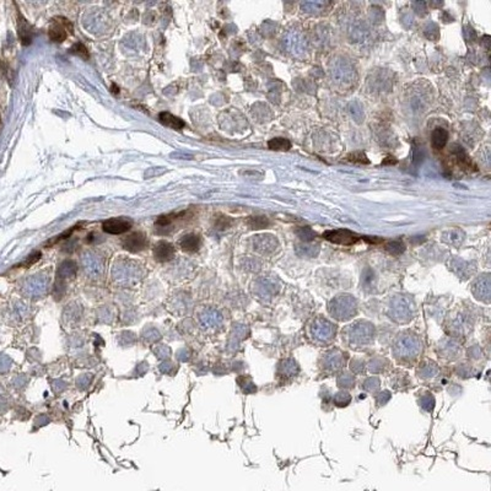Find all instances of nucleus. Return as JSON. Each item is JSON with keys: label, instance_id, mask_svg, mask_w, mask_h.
<instances>
[{"label": "nucleus", "instance_id": "obj_30", "mask_svg": "<svg viewBox=\"0 0 491 491\" xmlns=\"http://www.w3.org/2000/svg\"><path fill=\"white\" fill-rule=\"evenodd\" d=\"M386 249H387V251L389 252L390 254H394V256H399V254L403 253L404 249H405V247H404L403 243L399 242V241H394V242L388 243L387 247H386Z\"/></svg>", "mask_w": 491, "mask_h": 491}, {"label": "nucleus", "instance_id": "obj_7", "mask_svg": "<svg viewBox=\"0 0 491 491\" xmlns=\"http://www.w3.org/2000/svg\"><path fill=\"white\" fill-rule=\"evenodd\" d=\"M284 44L285 48L287 49V52H290L295 57L303 55L306 49H307L306 37L303 36L302 32L296 31V30H291V31L287 32L286 36L284 37Z\"/></svg>", "mask_w": 491, "mask_h": 491}, {"label": "nucleus", "instance_id": "obj_1", "mask_svg": "<svg viewBox=\"0 0 491 491\" xmlns=\"http://www.w3.org/2000/svg\"><path fill=\"white\" fill-rule=\"evenodd\" d=\"M393 355L399 362H411L422 351V341L419 335L411 332L399 334L393 345Z\"/></svg>", "mask_w": 491, "mask_h": 491}, {"label": "nucleus", "instance_id": "obj_24", "mask_svg": "<svg viewBox=\"0 0 491 491\" xmlns=\"http://www.w3.org/2000/svg\"><path fill=\"white\" fill-rule=\"evenodd\" d=\"M348 111L356 123H362L365 119L364 107L359 101H352L348 105Z\"/></svg>", "mask_w": 491, "mask_h": 491}, {"label": "nucleus", "instance_id": "obj_13", "mask_svg": "<svg viewBox=\"0 0 491 491\" xmlns=\"http://www.w3.org/2000/svg\"><path fill=\"white\" fill-rule=\"evenodd\" d=\"M345 365V355L339 350H331L324 355L323 366L328 371H339Z\"/></svg>", "mask_w": 491, "mask_h": 491}, {"label": "nucleus", "instance_id": "obj_35", "mask_svg": "<svg viewBox=\"0 0 491 491\" xmlns=\"http://www.w3.org/2000/svg\"><path fill=\"white\" fill-rule=\"evenodd\" d=\"M350 161H354V162H359V163H368V158H366V155L362 153H355L352 155L349 156Z\"/></svg>", "mask_w": 491, "mask_h": 491}, {"label": "nucleus", "instance_id": "obj_41", "mask_svg": "<svg viewBox=\"0 0 491 491\" xmlns=\"http://www.w3.org/2000/svg\"><path fill=\"white\" fill-rule=\"evenodd\" d=\"M388 158H389V161H383V165H393V163H397V160H394V158H392V156H388Z\"/></svg>", "mask_w": 491, "mask_h": 491}, {"label": "nucleus", "instance_id": "obj_37", "mask_svg": "<svg viewBox=\"0 0 491 491\" xmlns=\"http://www.w3.org/2000/svg\"><path fill=\"white\" fill-rule=\"evenodd\" d=\"M413 6L419 15L426 14V3H424V1H415V3H413Z\"/></svg>", "mask_w": 491, "mask_h": 491}, {"label": "nucleus", "instance_id": "obj_5", "mask_svg": "<svg viewBox=\"0 0 491 491\" xmlns=\"http://www.w3.org/2000/svg\"><path fill=\"white\" fill-rule=\"evenodd\" d=\"M311 336L317 344H328L335 338L336 328L328 319L319 317L316 318L310 327Z\"/></svg>", "mask_w": 491, "mask_h": 491}, {"label": "nucleus", "instance_id": "obj_19", "mask_svg": "<svg viewBox=\"0 0 491 491\" xmlns=\"http://www.w3.org/2000/svg\"><path fill=\"white\" fill-rule=\"evenodd\" d=\"M18 37L21 39V43L23 46H29L32 42V29L30 26V23L27 22L25 18H22L20 13L18 11Z\"/></svg>", "mask_w": 491, "mask_h": 491}, {"label": "nucleus", "instance_id": "obj_40", "mask_svg": "<svg viewBox=\"0 0 491 491\" xmlns=\"http://www.w3.org/2000/svg\"><path fill=\"white\" fill-rule=\"evenodd\" d=\"M39 257H41V253H39V252L31 254V256L29 257V259H27V262H25V263H23V265H25V266H30V265H31V264L36 263V262L39 259Z\"/></svg>", "mask_w": 491, "mask_h": 491}, {"label": "nucleus", "instance_id": "obj_12", "mask_svg": "<svg viewBox=\"0 0 491 491\" xmlns=\"http://www.w3.org/2000/svg\"><path fill=\"white\" fill-rule=\"evenodd\" d=\"M279 247V242L273 235H259L254 238V249L262 254H272Z\"/></svg>", "mask_w": 491, "mask_h": 491}, {"label": "nucleus", "instance_id": "obj_11", "mask_svg": "<svg viewBox=\"0 0 491 491\" xmlns=\"http://www.w3.org/2000/svg\"><path fill=\"white\" fill-rule=\"evenodd\" d=\"M122 245H123V248H125L127 251L132 252V253H138V252L146 248L147 238L145 233L134 232L124 237V240L122 241Z\"/></svg>", "mask_w": 491, "mask_h": 491}, {"label": "nucleus", "instance_id": "obj_3", "mask_svg": "<svg viewBox=\"0 0 491 491\" xmlns=\"http://www.w3.org/2000/svg\"><path fill=\"white\" fill-rule=\"evenodd\" d=\"M329 315L336 321H349L357 313V301L354 296L348 294H341L331 300L328 305Z\"/></svg>", "mask_w": 491, "mask_h": 491}, {"label": "nucleus", "instance_id": "obj_25", "mask_svg": "<svg viewBox=\"0 0 491 491\" xmlns=\"http://www.w3.org/2000/svg\"><path fill=\"white\" fill-rule=\"evenodd\" d=\"M327 5H328V3H326V1L315 0V1H305V3H302L301 4V9H302V11H305V13L317 14L323 11Z\"/></svg>", "mask_w": 491, "mask_h": 491}, {"label": "nucleus", "instance_id": "obj_42", "mask_svg": "<svg viewBox=\"0 0 491 491\" xmlns=\"http://www.w3.org/2000/svg\"><path fill=\"white\" fill-rule=\"evenodd\" d=\"M0 122H1V117H0Z\"/></svg>", "mask_w": 491, "mask_h": 491}, {"label": "nucleus", "instance_id": "obj_2", "mask_svg": "<svg viewBox=\"0 0 491 491\" xmlns=\"http://www.w3.org/2000/svg\"><path fill=\"white\" fill-rule=\"evenodd\" d=\"M343 336L351 348H364L375 339V327L370 322L357 321L343 332Z\"/></svg>", "mask_w": 491, "mask_h": 491}, {"label": "nucleus", "instance_id": "obj_26", "mask_svg": "<svg viewBox=\"0 0 491 491\" xmlns=\"http://www.w3.org/2000/svg\"><path fill=\"white\" fill-rule=\"evenodd\" d=\"M268 146L269 149L275 151H286L291 147V142L285 138H274V139L269 140Z\"/></svg>", "mask_w": 491, "mask_h": 491}, {"label": "nucleus", "instance_id": "obj_4", "mask_svg": "<svg viewBox=\"0 0 491 491\" xmlns=\"http://www.w3.org/2000/svg\"><path fill=\"white\" fill-rule=\"evenodd\" d=\"M415 306L414 302L406 296L397 295L390 300V305L388 307V316L397 323H408L413 319Z\"/></svg>", "mask_w": 491, "mask_h": 491}, {"label": "nucleus", "instance_id": "obj_15", "mask_svg": "<svg viewBox=\"0 0 491 491\" xmlns=\"http://www.w3.org/2000/svg\"><path fill=\"white\" fill-rule=\"evenodd\" d=\"M154 257L158 262H168L175 257V248L171 243L166 242V241H160L154 247Z\"/></svg>", "mask_w": 491, "mask_h": 491}, {"label": "nucleus", "instance_id": "obj_16", "mask_svg": "<svg viewBox=\"0 0 491 491\" xmlns=\"http://www.w3.org/2000/svg\"><path fill=\"white\" fill-rule=\"evenodd\" d=\"M102 228H104L105 232L111 233V235H121V233H124L129 230L130 224L127 220L109 219L105 221Z\"/></svg>", "mask_w": 491, "mask_h": 491}, {"label": "nucleus", "instance_id": "obj_20", "mask_svg": "<svg viewBox=\"0 0 491 491\" xmlns=\"http://www.w3.org/2000/svg\"><path fill=\"white\" fill-rule=\"evenodd\" d=\"M158 118H160V122L163 125L168 128H172V129L176 130H181L183 129V127L186 125L183 121L178 117L174 116V114L168 113V112H162V113L158 114Z\"/></svg>", "mask_w": 491, "mask_h": 491}, {"label": "nucleus", "instance_id": "obj_22", "mask_svg": "<svg viewBox=\"0 0 491 491\" xmlns=\"http://www.w3.org/2000/svg\"><path fill=\"white\" fill-rule=\"evenodd\" d=\"M448 140V133L446 132L443 128H437L432 132L431 135V145L436 150H441L442 147H445Z\"/></svg>", "mask_w": 491, "mask_h": 491}, {"label": "nucleus", "instance_id": "obj_34", "mask_svg": "<svg viewBox=\"0 0 491 491\" xmlns=\"http://www.w3.org/2000/svg\"><path fill=\"white\" fill-rule=\"evenodd\" d=\"M298 365H296V362L294 361V360H287V361H285V366H284V373L286 372L287 375H295V373L298 372Z\"/></svg>", "mask_w": 491, "mask_h": 491}, {"label": "nucleus", "instance_id": "obj_14", "mask_svg": "<svg viewBox=\"0 0 491 491\" xmlns=\"http://www.w3.org/2000/svg\"><path fill=\"white\" fill-rule=\"evenodd\" d=\"M451 269L460 279H468L475 272V264L472 262H465L460 258H453L451 261Z\"/></svg>", "mask_w": 491, "mask_h": 491}, {"label": "nucleus", "instance_id": "obj_31", "mask_svg": "<svg viewBox=\"0 0 491 491\" xmlns=\"http://www.w3.org/2000/svg\"><path fill=\"white\" fill-rule=\"evenodd\" d=\"M425 36L427 37L431 41H436L439 37V31H438V26L436 23H429L425 29Z\"/></svg>", "mask_w": 491, "mask_h": 491}, {"label": "nucleus", "instance_id": "obj_29", "mask_svg": "<svg viewBox=\"0 0 491 491\" xmlns=\"http://www.w3.org/2000/svg\"><path fill=\"white\" fill-rule=\"evenodd\" d=\"M296 233H298V237H300L302 241H305V242H310V241H312L313 238L316 237V233L313 232L312 228H308V226L298 228V230H296Z\"/></svg>", "mask_w": 491, "mask_h": 491}, {"label": "nucleus", "instance_id": "obj_28", "mask_svg": "<svg viewBox=\"0 0 491 491\" xmlns=\"http://www.w3.org/2000/svg\"><path fill=\"white\" fill-rule=\"evenodd\" d=\"M296 251L300 256L316 257L319 252V247L318 246H298Z\"/></svg>", "mask_w": 491, "mask_h": 491}, {"label": "nucleus", "instance_id": "obj_9", "mask_svg": "<svg viewBox=\"0 0 491 491\" xmlns=\"http://www.w3.org/2000/svg\"><path fill=\"white\" fill-rule=\"evenodd\" d=\"M490 275L483 274L473 282V285H472V292H473L476 300L489 303L490 302Z\"/></svg>", "mask_w": 491, "mask_h": 491}, {"label": "nucleus", "instance_id": "obj_21", "mask_svg": "<svg viewBox=\"0 0 491 491\" xmlns=\"http://www.w3.org/2000/svg\"><path fill=\"white\" fill-rule=\"evenodd\" d=\"M442 241L447 245L453 246V247H459L464 241V232L458 230V228L448 230L442 233Z\"/></svg>", "mask_w": 491, "mask_h": 491}, {"label": "nucleus", "instance_id": "obj_8", "mask_svg": "<svg viewBox=\"0 0 491 491\" xmlns=\"http://www.w3.org/2000/svg\"><path fill=\"white\" fill-rule=\"evenodd\" d=\"M72 31V26L71 23L64 18H55L53 20V23L49 27V38L52 39L53 42H63L64 39H67L68 34Z\"/></svg>", "mask_w": 491, "mask_h": 491}, {"label": "nucleus", "instance_id": "obj_38", "mask_svg": "<svg viewBox=\"0 0 491 491\" xmlns=\"http://www.w3.org/2000/svg\"><path fill=\"white\" fill-rule=\"evenodd\" d=\"M228 223H230V219L226 216H220L219 220L216 223V228H225L228 226Z\"/></svg>", "mask_w": 491, "mask_h": 491}, {"label": "nucleus", "instance_id": "obj_17", "mask_svg": "<svg viewBox=\"0 0 491 491\" xmlns=\"http://www.w3.org/2000/svg\"><path fill=\"white\" fill-rule=\"evenodd\" d=\"M258 286V292L262 298H270L279 291V284L275 281L274 279H268V278H263L257 284Z\"/></svg>", "mask_w": 491, "mask_h": 491}, {"label": "nucleus", "instance_id": "obj_32", "mask_svg": "<svg viewBox=\"0 0 491 491\" xmlns=\"http://www.w3.org/2000/svg\"><path fill=\"white\" fill-rule=\"evenodd\" d=\"M424 160V151L419 149L418 146L413 147V154H411V163L415 166H419Z\"/></svg>", "mask_w": 491, "mask_h": 491}, {"label": "nucleus", "instance_id": "obj_6", "mask_svg": "<svg viewBox=\"0 0 491 491\" xmlns=\"http://www.w3.org/2000/svg\"><path fill=\"white\" fill-rule=\"evenodd\" d=\"M331 74L336 83L350 84L355 79V68L347 58H335L331 64Z\"/></svg>", "mask_w": 491, "mask_h": 491}, {"label": "nucleus", "instance_id": "obj_27", "mask_svg": "<svg viewBox=\"0 0 491 491\" xmlns=\"http://www.w3.org/2000/svg\"><path fill=\"white\" fill-rule=\"evenodd\" d=\"M247 224L253 230H259V228H268L269 220L265 216H251L247 220Z\"/></svg>", "mask_w": 491, "mask_h": 491}, {"label": "nucleus", "instance_id": "obj_23", "mask_svg": "<svg viewBox=\"0 0 491 491\" xmlns=\"http://www.w3.org/2000/svg\"><path fill=\"white\" fill-rule=\"evenodd\" d=\"M452 154L456 156V158H457L458 165L460 166V168H463V170H474L473 162H472L471 158L467 156V154L464 153V150H463L462 147L458 146V145H455Z\"/></svg>", "mask_w": 491, "mask_h": 491}, {"label": "nucleus", "instance_id": "obj_39", "mask_svg": "<svg viewBox=\"0 0 491 491\" xmlns=\"http://www.w3.org/2000/svg\"><path fill=\"white\" fill-rule=\"evenodd\" d=\"M464 35H465V38L468 39V41H474V39L476 38V34H475V31H474L473 27H469V26L465 27Z\"/></svg>", "mask_w": 491, "mask_h": 491}, {"label": "nucleus", "instance_id": "obj_10", "mask_svg": "<svg viewBox=\"0 0 491 491\" xmlns=\"http://www.w3.org/2000/svg\"><path fill=\"white\" fill-rule=\"evenodd\" d=\"M323 237L326 240L331 241V242L343 246H351L354 243H356L357 240H359L356 233L351 232L349 230L327 231V232L323 233Z\"/></svg>", "mask_w": 491, "mask_h": 491}, {"label": "nucleus", "instance_id": "obj_18", "mask_svg": "<svg viewBox=\"0 0 491 491\" xmlns=\"http://www.w3.org/2000/svg\"><path fill=\"white\" fill-rule=\"evenodd\" d=\"M200 245H202V240L198 235L195 233H188V235H184L183 237L179 240V246H181L182 251L188 252V253H193V252H196L200 248Z\"/></svg>", "mask_w": 491, "mask_h": 491}, {"label": "nucleus", "instance_id": "obj_36", "mask_svg": "<svg viewBox=\"0 0 491 491\" xmlns=\"http://www.w3.org/2000/svg\"><path fill=\"white\" fill-rule=\"evenodd\" d=\"M437 367H436V365L435 364H431V365H429V367H424L422 368V376L421 377H432V376H435L437 373Z\"/></svg>", "mask_w": 491, "mask_h": 491}, {"label": "nucleus", "instance_id": "obj_33", "mask_svg": "<svg viewBox=\"0 0 491 491\" xmlns=\"http://www.w3.org/2000/svg\"><path fill=\"white\" fill-rule=\"evenodd\" d=\"M70 52L74 53V54L80 55V57H83L84 59H88V49H86L85 46H84V44H81V43H76L75 46H72L71 49H70Z\"/></svg>", "mask_w": 491, "mask_h": 491}]
</instances>
